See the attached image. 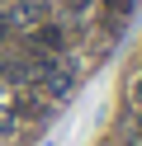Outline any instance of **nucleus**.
Wrapping results in <instances>:
<instances>
[{
  "instance_id": "nucleus-5",
  "label": "nucleus",
  "mask_w": 142,
  "mask_h": 146,
  "mask_svg": "<svg viewBox=\"0 0 142 146\" xmlns=\"http://www.w3.org/2000/svg\"><path fill=\"white\" fill-rule=\"evenodd\" d=\"M5 33H9V24H5V19H0V42H5Z\"/></svg>"
},
{
  "instance_id": "nucleus-6",
  "label": "nucleus",
  "mask_w": 142,
  "mask_h": 146,
  "mask_svg": "<svg viewBox=\"0 0 142 146\" xmlns=\"http://www.w3.org/2000/svg\"><path fill=\"white\" fill-rule=\"evenodd\" d=\"M137 104H142V85H137Z\"/></svg>"
},
{
  "instance_id": "nucleus-4",
  "label": "nucleus",
  "mask_w": 142,
  "mask_h": 146,
  "mask_svg": "<svg viewBox=\"0 0 142 146\" xmlns=\"http://www.w3.org/2000/svg\"><path fill=\"white\" fill-rule=\"evenodd\" d=\"M90 10V0H66V14H85Z\"/></svg>"
},
{
  "instance_id": "nucleus-1",
  "label": "nucleus",
  "mask_w": 142,
  "mask_h": 146,
  "mask_svg": "<svg viewBox=\"0 0 142 146\" xmlns=\"http://www.w3.org/2000/svg\"><path fill=\"white\" fill-rule=\"evenodd\" d=\"M9 29H38L43 24V5H33V0H24V5H14V10L5 14Z\"/></svg>"
},
{
  "instance_id": "nucleus-3",
  "label": "nucleus",
  "mask_w": 142,
  "mask_h": 146,
  "mask_svg": "<svg viewBox=\"0 0 142 146\" xmlns=\"http://www.w3.org/2000/svg\"><path fill=\"white\" fill-rule=\"evenodd\" d=\"M104 10H109V14H114V19H123V14H128V10H133V0H104Z\"/></svg>"
},
{
  "instance_id": "nucleus-2",
  "label": "nucleus",
  "mask_w": 142,
  "mask_h": 146,
  "mask_svg": "<svg viewBox=\"0 0 142 146\" xmlns=\"http://www.w3.org/2000/svg\"><path fill=\"white\" fill-rule=\"evenodd\" d=\"M52 52H62V29L57 24H43L33 33V57H52Z\"/></svg>"
}]
</instances>
